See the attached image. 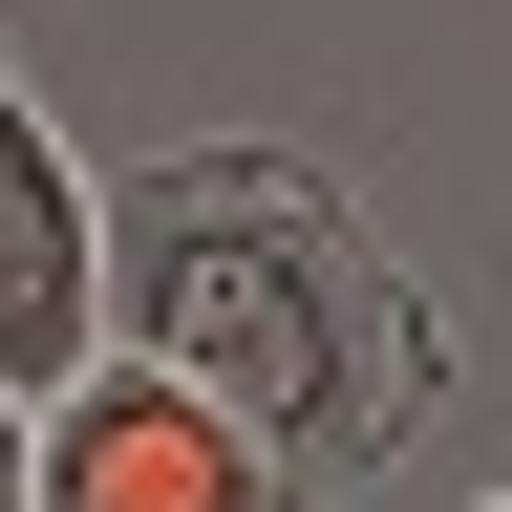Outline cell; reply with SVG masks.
<instances>
[{
    "instance_id": "cell-5",
    "label": "cell",
    "mask_w": 512,
    "mask_h": 512,
    "mask_svg": "<svg viewBox=\"0 0 512 512\" xmlns=\"http://www.w3.org/2000/svg\"><path fill=\"white\" fill-rule=\"evenodd\" d=\"M491 512H512V491H491Z\"/></svg>"
},
{
    "instance_id": "cell-4",
    "label": "cell",
    "mask_w": 512,
    "mask_h": 512,
    "mask_svg": "<svg viewBox=\"0 0 512 512\" xmlns=\"http://www.w3.org/2000/svg\"><path fill=\"white\" fill-rule=\"evenodd\" d=\"M0 512H22V406H0Z\"/></svg>"
},
{
    "instance_id": "cell-1",
    "label": "cell",
    "mask_w": 512,
    "mask_h": 512,
    "mask_svg": "<svg viewBox=\"0 0 512 512\" xmlns=\"http://www.w3.org/2000/svg\"><path fill=\"white\" fill-rule=\"evenodd\" d=\"M107 342L256 427L278 491H363L384 448L448 427V299L299 128H192L107 171Z\"/></svg>"
},
{
    "instance_id": "cell-2",
    "label": "cell",
    "mask_w": 512,
    "mask_h": 512,
    "mask_svg": "<svg viewBox=\"0 0 512 512\" xmlns=\"http://www.w3.org/2000/svg\"><path fill=\"white\" fill-rule=\"evenodd\" d=\"M22 512H299V491H278V448L214 427L171 363L86 342V363L22 406Z\"/></svg>"
},
{
    "instance_id": "cell-3",
    "label": "cell",
    "mask_w": 512,
    "mask_h": 512,
    "mask_svg": "<svg viewBox=\"0 0 512 512\" xmlns=\"http://www.w3.org/2000/svg\"><path fill=\"white\" fill-rule=\"evenodd\" d=\"M107 342V171L43 128V86L0 64V406H43Z\"/></svg>"
}]
</instances>
